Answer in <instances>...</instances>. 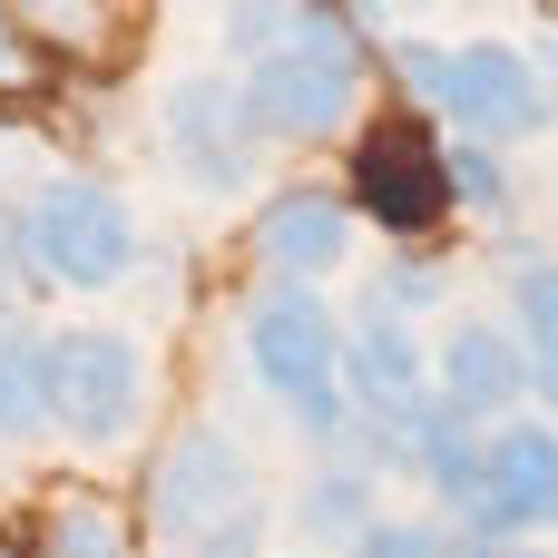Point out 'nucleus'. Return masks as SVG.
<instances>
[{
    "mask_svg": "<svg viewBox=\"0 0 558 558\" xmlns=\"http://www.w3.org/2000/svg\"><path fill=\"white\" fill-rule=\"evenodd\" d=\"M157 137H167V157L186 167L196 196H245L255 167H265V147H275L255 128V108H245L235 78H177L157 98Z\"/></svg>",
    "mask_w": 558,
    "mask_h": 558,
    "instance_id": "423d86ee",
    "label": "nucleus"
},
{
    "mask_svg": "<svg viewBox=\"0 0 558 558\" xmlns=\"http://www.w3.org/2000/svg\"><path fill=\"white\" fill-rule=\"evenodd\" d=\"M255 500V461L216 432V422H196V432H177L167 451H157V481H147V530H157V549L186 558L216 520H235Z\"/></svg>",
    "mask_w": 558,
    "mask_h": 558,
    "instance_id": "0eeeda50",
    "label": "nucleus"
},
{
    "mask_svg": "<svg viewBox=\"0 0 558 558\" xmlns=\"http://www.w3.org/2000/svg\"><path fill=\"white\" fill-rule=\"evenodd\" d=\"M353 196H363V216H383L392 235H422V226L451 206V177H441V157H432L412 128H383V137H363Z\"/></svg>",
    "mask_w": 558,
    "mask_h": 558,
    "instance_id": "9b49d317",
    "label": "nucleus"
},
{
    "mask_svg": "<svg viewBox=\"0 0 558 558\" xmlns=\"http://www.w3.org/2000/svg\"><path fill=\"white\" fill-rule=\"evenodd\" d=\"M39 373H49V432L69 451H118L137 432V412H147V353L128 333H108V324L49 333Z\"/></svg>",
    "mask_w": 558,
    "mask_h": 558,
    "instance_id": "39448f33",
    "label": "nucleus"
},
{
    "mask_svg": "<svg viewBox=\"0 0 558 558\" xmlns=\"http://www.w3.org/2000/svg\"><path fill=\"white\" fill-rule=\"evenodd\" d=\"M294 520H304V539L314 549H353L383 510H373V471L353 461V451H333L314 481H304V500H294Z\"/></svg>",
    "mask_w": 558,
    "mask_h": 558,
    "instance_id": "ddd939ff",
    "label": "nucleus"
},
{
    "mask_svg": "<svg viewBox=\"0 0 558 558\" xmlns=\"http://www.w3.org/2000/svg\"><path fill=\"white\" fill-rule=\"evenodd\" d=\"M10 245H20V265H39V275L69 284V294H108V284H128L137 255H147L128 196L98 186V177H49V186H29V206L10 216Z\"/></svg>",
    "mask_w": 558,
    "mask_h": 558,
    "instance_id": "20e7f679",
    "label": "nucleus"
},
{
    "mask_svg": "<svg viewBox=\"0 0 558 558\" xmlns=\"http://www.w3.org/2000/svg\"><path fill=\"white\" fill-rule=\"evenodd\" d=\"M39 558H137V549H128V530H118V520H108L98 500H69V510L49 520Z\"/></svg>",
    "mask_w": 558,
    "mask_h": 558,
    "instance_id": "dca6fc26",
    "label": "nucleus"
},
{
    "mask_svg": "<svg viewBox=\"0 0 558 558\" xmlns=\"http://www.w3.org/2000/svg\"><path fill=\"white\" fill-rule=\"evenodd\" d=\"M343 255H353V196H324V186L265 196V216H255V265H265L275 284H324Z\"/></svg>",
    "mask_w": 558,
    "mask_h": 558,
    "instance_id": "1a4fd4ad",
    "label": "nucleus"
},
{
    "mask_svg": "<svg viewBox=\"0 0 558 558\" xmlns=\"http://www.w3.org/2000/svg\"><path fill=\"white\" fill-rule=\"evenodd\" d=\"M294 20H304V0H226V49L235 59H265V49L294 39Z\"/></svg>",
    "mask_w": 558,
    "mask_h": 558,
    "instance_id": "f3484780",
    "label": "nucleus"
},
{
    "mask_svg": "<svg viewBox=\"0 0 558 558\" xmlns=\"http://www.w3.org/2000/svg\"><path fill=\"white\" fill-rule=\"evenodd\" d=\"M39 353H49V333H29V324L0 314V451H20V441L49 432V373H39Z\"/></svg>",
    "mask_w": 558,
    "mask_h": 558,
    "instance_id": "4468645a",
    "label": "nucleus"
},
{
    "mask_svg": "<svg viewBox=\"0 0 558 558\" xmlns=\"http://www.w3.org/2000/svg\"><path fill=\"white\" fill-rule=\"evenodd\" d=\"M343 558H451V539H441L432 520H373Z\"/></svg>",
    "mask_w": 558,
    "mask_h": 558,
    "instance_id": "6ab92c4d",
    "label": "nucleus"
},
{
    "mask_svg": "<svg viewBox=\"0 0 558 558\" xmlns=\"http://www.w3.org/2000/svg\"><path fill=\"white\" fill-rule=\"evenodd\" d=\"M304 558H314V549H304Z\"/></svg>",
    "mask_w": 558,
    "mask_h": 558,
    "instance_id": "b1692460",
    "label": "nucleus"
},
{
    "mask_svg": "<svg viewBox=\"0 0 558 558\" xmlns=\"http://www.w3.org/2000/svg\"><path fill=\"white\" fill-rule=\"evenodd\" d=\"M432 392L471 422H510V402H530V353L510 324H451L432 353Z\"/></svg>",
    "mask_w": 558,
    "mask_h": 558,
    "instance_id": "9d476101",
    "label": "nucleus"
},
{
    "mask_svg": "<svg viewBox=\"0 0 558 558\" xmlns=\"http://www.w3.org/2000/svg\"><path fill=\"white\" fill-rule=\"evenodd\" d=\"M471 558H549V549H539V539H481Z\"/></svg>",
    "mask_w": 558,
    "mask_h": 558,
    "instance_id": "4be33fe9",
    "label": "nucleus"
},
{
    "mask_svg": "<svg viewBox=\"0 0 558 558\" xmlns=\"http://www.w3.org/2000/svg\"><path fill=\"white\" fill-rule=\"evenodd\" d=\"M392 78L422 108H441L471 147H520V137L549 128V108H558L539 59L510 49V39H392Z\"/></svg>",
    "mask_w": 558,
    "mask_h": 558,
    "instance_id": "f257e3e1",
    "label": "nucleus"
},
{
    "mask_svg": "<svg viewBox=\"0 0 558 558\" xmlns=\"http://www.w3.org/2000/svg\"><path fill=\"white\" fill-rule=\"evenodd\" d=\"M245 373L324 441L343 451L353 432V402H343V314L314 294V284H265L245 304Z\"/></svg>",
    "mask_w": 558,
    "mask_h": 558,
    "instance_id": "f03ea898",
    "label": "nucleus"
},
{
    "mask_svg": "<svg viewBox=\"0 0 558 558\" xmlns=\"http://www.w3.org/2000/svg\"><path fill=\"white\" fill-rule=\"evenodd\" d=\"M235 88H245V108H255V128H265V137L314 147V137H333V128L353 118V98H363V39H353V20H343V10L304 0L294 39H284V49H265V59H245V69H235Z\"/></svg>",
    "mask_w": 558,
    "mask_h": 558,
    "instance_id": "7ed1b4c3",
    "label": "nucleus"
},
{
    "mask_svg": "<svg viewBox=\"0 0 558 558\" xmlns=\"http://www.w3.org/2000/svg\"><path fill=\"white\" fill-rule=\"evenodd\" d=\"M186 558H265V500H245L235 520H216V530H206Z\"/></svg>",
    "mask_w": 558,
    "mask_h": 558,
    "instance_id": "aec40b11",
    "label": "nucleus"
},
{
    "mask_svg": "<svg viewBox=\"0 0 558 558\" xmlns=\"http://www.w3.org/2000/svg\"><path fill=\"white\" fill-rule=\"evenodd\" d=\"M451 520L471 530V549L481 539H539V530H558V432L549 422H500L481 441V490Z\"/></svg>",
    "mask_w": 558,
    "mask_h": 558,
    "instance_id": "6e6552de",
    "label": "nucleus"
},
{
    "mask_svg": "<svg viewBox=\"0 0 558 558\" xmlns=\"http://www.w3.org/2000/svg\"><path fill=\"white\" fill-rule=\"evenodd\" d=\"M0 10H29V20H49L59 39H78V29H88V0H0Z\"/></svg>",
    "mask_w": 558,
    "mask_h": 558,
    "instance_id": "412c9836",
    "label": "nucleus"
},
{
    "mask_svg": "<svg viewBox=\"0 0 558 558\" xmlns=\"http://www.w3.org/2000/svg\"><path fill=\"white\" fill-rule=\"evenodd\" d=\"M441 177H451V196H461L471 216H500V206H510V177H500V147H471V137H461V147L441 157Z\"/></svg>",
    "mask_w": 558,
    "mask_h": 558,
    "instance_id": "a211bd4d",
    "label": "nucleus"
},
{
    "mask_svg": "<svg viewBox=\"0 0 558 558\" xmlns=\"http://www.w3.org/2000/svg\"><path fill=\"white\" fill-rule=\"evenodd\" d=\"M412 392H432V353H422V333L402 324V314H363V324H343V402L353 412H392V402H412Z\"/></svg>",
    "mask_w": 558,
    "mask_h": 558,
    "instance_id": "f8f14e48",
    "label": "nucleus"
},
{
    "mask_svg": "<svg viewBox=\"0 0 558 558\" xmlns=\"http://www.w3.org/2000/svg\"><path fill=\"white\" fill-rule=\"evenodd\" d=\"M510 333H520V353H530V392L558 402V265L549 255H530V265L510 275Z\"/></svg>",
    "mask_w": 558,
    "mask_h": 558,
    "instance_id": "2eb2a0df",
    "label": "nucleus"
},
{
    "mask_svg": "<svg viewBox=\"0 0 558 558\" xmlns=\"http://www.w3.org/2000/svg\"><path fill=\"white\" fill-rule=\"evenodd\" d=\"M10 265H20V245H10V226H0V304H10Z\"/></svg>",
    "mask_w": 558,
    "mask_h": 558,
    "instance_id": "5701e85b",
    "label": "nucleus"
}]
</instances>
